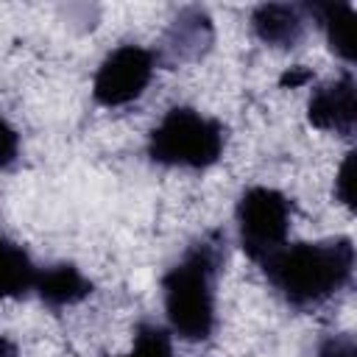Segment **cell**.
Segmentation results:
<instances>
[{
	"instance_id": "cell-15",
	"label": "cell",
	"mask_w": 357,
	"mask_h": 357,
	"mask_svg": "<svg viewBox=\"0 0 357 357\" xmlns=\"http://www.w3.org/2000/svg\"><path fill=\"white\" fill-rule=\"evenodd\" d=\"M351 173H354V153H346L340 170H337V178H335V198L343 204V206H354V195H351Z\"/></svg>"
},
{
	"instance_id": "cell-16",
	"label": "cell",
	"mask_w": 357,
	"mask_h": 357,
	"mask_svg": "<svg viewBox=\"0 0 357 357\" xmlns=\"http://www.w3.org/2000/svg\"><path fill=\"white\" fill-rule=\"evenodd\" d=\"M307 81H312V73H310L307 67H290V70L282 73V78H279V84H282V86H290V89L304 86Z\"/></svg>"
},
{
	"instance_id": "cell-10",
	"label": "cell",
	"mask_w": 357,
	"mask_h": 357,
	"mask_svg": "<svg viewBox=\"0 0 357 357\" xmlns=\"http://www.w3.org/2000/svg\"><path fill=\"white\" fill-rule=\"evenodd\" d=\"M304 14L312 17L324 36H326V45L329 50L343 59V61H354V36H351V28H354V8L349 3H335V0H312V3H304Z\"/></svg>"
},
{
	"instance_id": "cell-1",
	"label": "cell",
	"mask_w": 357,
	"mask_h": 357,
	"mask_svg": "<svg viewBox=\"0 0 357 357\" xmlns=\"http://www.w3.org/2000/svg\"><path fill=\"white\" fill-rule=\"evenodd\" d=\"M268 284L293 310H312L337 296L354 273L351 237L284 243L259 262Z\"/></svg>"
},
{
	"instance_id": "cell-9",
	"label": "cell",
	"mask_w": 357,
	"mask_h": 357,
	"mask_svg": "<svg viewBox=\"0 0 357 357\" xmlns=\"http://www.w3.org/2000/svg\"><path fill=\"white\" fill-rule=\"evenodd\" d=\"M33 290L42 298L45 307L64 310V307H73V304L84 301L92 293V282L73 262H56V265L39 268Z\"/></svg>"
},
{
	"instance_id": "cell-7",
	"label": "cell",
	"mask_w": 357,
	"mask_h": 357,
	"mask_svg": "<svg viewBox=\"0 0 357 357\" xmlns=\"http://www.w3.org/2000/svg\"><path fill=\"white\" fill-rule=\"evenodd\" d=\"M212 42H215V25H212L209 14L204 8L192 6V8L178 11V17L165 31L162 47L153 50V53H156L159 64L176 67V64L198 61L201 56H206Z\"/></svg>"
},
{
	"instance_id": "cell-11",
	"label": "cell",
	"mask_w": 357,
	"mask_h": 357,
	"mask_svg": "<svg viewBox=\"0 0 357 357\" xmlns=\"http://www.w3.org/2000/svg\"><path fill=\"white\" fill-rule=\"evenodd\" d=\"M36 273L31 254L20 243L0 237V298H25L36 284Z\"/></svg>"
},
{
	"instance_id": "cell-4",
	"label": "cell",
	"mask_w": 357,
	"mask_h": 357,
	"mask_svg": "<svg viewBox=\"0 0 357 357\" xmlns=\"http://www.w3.org/2000/svg\"><path fill=\"white\" fill-rule=\"evenodd\" d=\"M240 248L251 262H262L287 243L293 201L273 187H248L234 209Z\"/></svg>"
},
{
	"instance_id": "cell-3",
	"label": "cell",
	"mask_w": 357,
	"mask_h": 357,
	"mask_svg": "<svg viewBox=\"0 0 357 357\" xmlns=\"http://www.w3.org/2000/svg\"><path fill=\"white\" fill-rule=\"evenodd\" d=\"M226 148V126L192 106H173L148 134V159L165 167L206 170Z\"/></svg>"
},
{
	"instance_id": "cell-8",
	"label": "cell",
	"mask_w": 357,
	"mask_h": 357,
	"mask_svg": "<svg viewBox=\"0 0 357 357\" xmlns=\"http://www.w3.org/2000/svg\"><path fill=\"white\" fill-rule=\"evenodd\" d=\"M251 31L259 42L290 50L304 39L307 14L298 3H262L251 11Z\"/></svg>"
},
{
	"instance_id": "cell-14",
	"label": "cell",
	"mask_w": 357,
	"mask_h": 357,
	"mask_svg": "<svg viewBox=\"0 0 357 357\" xmlns=\"http://www.w3.org/2000/svg\"><path fill=\"white\" fill-rule=\"evenodd\" d=\"M318 357H357V346L354 337L349 332L340 335H326L318 346Z\"/></svg>"
},
{
	"instance_id": "cell-6",
	"label": "cell",
	"mask_w": 357,
	"mask_h": 357,
	"mask_svg": "<svg viewBox=\"0 0 357 357\" xmlns=\"http://www.w3.org/2000/svg\"><path fill=\"white\" fill-rule=\"evenodd\" d=\"M357 84L351 73L321 84L312 89L307 100V120L321 131H332L337 137H351L357 126Z\"/></svg>"
},
{
	"instance_id": "cell-12",
	"label": "cell",
	"mask_w": 357,
	"mask_h": 357,
	"mask_svg": "<svg viewBox=\"0 0 357 357\" xmlns=\"http://www.w3.org/2000/svg\"><path fill=\"white\" fill-rule=\"evenodd\" d=\"M123 357H173V343H170V329L142 321L134 329V349Z\"/></svg>"
},
{
	"instance_id": "cell-17",
	"label": "cell",
	"mask_w": 357,
	"mask_h": 357,
	"mask_svg": "<svg viewBox=\"0 0 357 357\" xmlns=\"http://www.w3.org/2000/svg\"><path fill=\"white\" fill-rule=\"evenodd\" d=\"M0 357H17V346L3 335H0Z\"/></svg>"
},
{
	"instance_id": "cell-2",
	"label": "cell",
	"mask_w": 357,
	"mask_h": 357,
	"mask_svg": "<svg viewBox=\"0 0 357 357\" xmlns=\"http://www.w3.org/2000/svg\"><path fill=\"white\" fill-rule=\"evenodd\" d=\"M223 240L220 231L201 237L162 276L167 326L187 343H201L215 335V282L223 265Z\"/></svg>"
},
{
	"instance_id": "cell-13",
	"label": "cell",
	"mask_w": 357,
	"mask_h": 357,
	"mask_svg": "<svg viewBox=\"0 0 357 357\" xmlns=\"http://www.w3.org/2000/svg\"><path fill=\"white\" fill-rule=\"evenodd\" d=\"M17 159H20V134L6 117H0V170L11 167Z\"/></svg>"
},
{
	"instance_id": "cell-5",
	"label": "cell",
	"mask_w": 357,
	"mask_h": 357,
	"mask_svg": "<svg viewBox=\"0 0 357 357\" xmlns=\"http://www.w3.org/2000/svg\"><path fill=\"white\" fill-rule=\"evenodd\" d=\"M156 64H159L156 53L142 45L128 42V45L114 47L100 61L92 78V98L106 109H117V106L137 100L148 89Z\"/></svg>"
}]
</instances>
